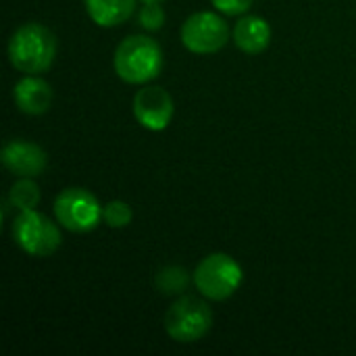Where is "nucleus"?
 Returning <instances> with one entry per match:
<instances>
[{
    "mask_svg": "<svg viewBox=\"0 0 356 356\" xmlns=\"http://www.w3.org/2000/svg\"><path fill=\"white\" fill-rule=\"evenodd\" d=\"M229 40V27L223 17L211 10H200L188 17L181 27V42L190 52L213 54Z\"/></svg>",
    "mask_w": 356,
    "mask_h": 356,
    "instance_id": "nucleus-7",
    "label": "nucleus"
},
{
    "mask_svg": "<svg viewBox=\"0 0 356 356\" xmlns=\"http://www.w3.org/2000/svg\"><path fill=\"white\" fill-rule=\"evenodd\" d=\"M165 23V10L159 2H144L140 8V25L148 31L161 29Z\"/></svg>",
    "mask_w": 356,
    "mask_h": 356,
    "instance_id": "nucleus-16",
    "label": "nucleus"
},
{
    "mask_svg": "<svg viewBox=\"0 0 356 356\" xmlns=\"http://www.w3.org/2000/svg\"><path fill=\"white\" fill-rule=\"evenodd\" d=\"M131 217H134V211L127 202L123 200H111L108 204H104L102 209V219L108 227L113 229H121V227H127L131 223Z\"/></svg>",
    "mask_w": 356,
    "mask_h": 356,
    "instance_id": "nucleus-15",
    "label": "nucleus"
},
{
    "mask_svg": "<svg viewBox=\"0 0 356 356\" xmlns=\"http://www.w3.org/2000/svg\"><path fill=\"white\" fill-rule=\"evenodd\" d=\"M234 42L246 54H261L271 42V27L259 15H246L234 27Z\"/></svg>",
    "mask_w": 356,
    "mask_h": 356,
    "instance_id": "nucleus-11",
    "label": "nucleus"
},
{
    "mask_svg": "<svg viewBox=\"0 0 356 356\" xmlns=\"http://www.w3.org/2000/svg\"><path fill=\"white\" fill-rule=\"evenodd\" d=\"M242 280V267L225 252H213L204 257L194 271L196 288L204 298L211 300H227L238 292Z\"/></svg>",
    "mask_w": 356,
    "mask_h": 356,
    "instance_id": "nucleus-3",
    "label": "nucleus"
},
{
    "mask_svg": "<svg viewBox=\"0 0 356 356\" xmlns=\"http://www.w3.org/2000/svg\"><path fill=\"white\" fill-rule=\"evenodd\" d=\"M213 327L211 307L196 296H181L175 300L165 315L167 334L181 344L198 342Z\"/></svg>",
    "mask_w": 356,
    "mask_h": 356,
    "instance_id": "nucleus-4",
    "label": "nucleus"
},
{
    "mask_svg": "<svg viewBox=\"0 0 356 356\" xmlns=\"http://www.w3.org/2000/svg\"><path fill=\"white\" fill-rule=\"evenodd\" d=\"M83 4L90 19L100 27L121 25L136 10V0H83Z\"/></svg>",
    "mask_w": 356,
    "mask_h": 356,
    "instance_id": "nucleus-12",
    "label": "nucleus"
},
{
    "mask_svg": "<svg viewBox=\"0 0 356 356\" xmlns=\"http://www.w3.org/2000/svg\"><path fill=\"white\" fill-rule=\"evenodd\" d=\"M13 96L19 111H23L25 115H44L52 102V88L48 81L35 75H27L15 83Z\"/></svg>",
    "mask_w": 356,
    "mask_h": 356,
    "instance_id": "nucleus-10",
    "label": "nucleus"
},
{
    "mask_svg": "<svg viewBox=\"0 0 356 356\" xmlns=\"http://www.w3.org/2000/svg\"><path fill=\"white\" fill-rule=\"evenodd\" d=\"M190 284V275L186 269L181 267H163L159 273H156V288L161 294L165 296H173V294H181Z\"/></svg>",
    "mask_w": 356,
    "mask_h": 356,
    "instance_id": "nucleus-14",
    "label": "nucleus"
},
{
    "mask_svg": "<svg viewBox=\"0 0 356 356\" xmlns=\"http://www.w3.org/2000/svg\"><path fill=\"white\" fill-rule=\"evenodd\" d=\"M8 202L17 211H31L40 204V188L31 181V177H23L10 186Z\"/></svg>",
    "mask_w": 356,
    "mask_h": 356,
    "instance_id": "nucleus-13",
    "label": "nucleus"
},
{
    "mask_svg": "<svg viewBox=\"0 0 356 356\" xmlns=\"http://www.w3.org/2000/svg\"><path fill=\"white\" fill-rule=\"evenodd\" d=\"M2 163L10 173L19 177H35L46 169L48 159L38 144L25 140H10L2 148Z\"/></svg>",
    "mask_w": 356,
    "mask_h": 356,
    "instance_id": "nucleus-9",
    "label": "nucleus"
},
{
    "mask_svg": "<svg viewBox=\"0 0 356 356\" xmlns=\"http://www.w3.org/2000/svg\"><path fill=\"white\" fill-rule=\"evenodd\" d=\"M13 238L19 248L31 257H50L63 242L60 229L35 209L21 211L17 215L13 223Z\"/></svg>",
    "mask_w": 356,
    "mask_h": 356,
    "instance_id": "nucleus-5",
    "label": "nucleus"
},
{
    "mask_svg": "<svg viewBox=\"0 0 356 356\" xmlns=\"http://www.w3.org/2000/svg\"><path fill=\"white\" fill-rule=\"evenodd\" d=\"M211 2L223 15H244L254 0H211Z\"/></svg>",
    "mask_w": 356,
    "mask_h": 356,
    "instance_id": "nucleus-17",
    "label": "nucleus"
},
{
    "mask_svg": "<svg viewBox=\"0 0 356 356\" xmlns=\"http://www.w3.org/2000/svg\"><path fill=\"white\" fill-rule=\"evenodd\" d=\"M56 56V38L42 23H25L15 29L8 42L10 65L27 75L50 69Z\"/></svg>",
    "mask_w": 356,
    "mask_h": 356,
    "instance_id": "nucleus-1",
    "label": "nucleus"
},
{
    "mask_svg": "<svg viewBox=\"0 0 356 356\" xmlns=\"http://www.w3.org/2000/svg\"><path fill=\"white\" fill-rule=\"evenodd\" d=\"M113 65L123 81L148 83L163 69V50L148 35H129L117 46Z\"/></svg>",
    "mask_w": 356,
    "mask_h": 356,
    "instance_id": "nucleus-2",
    "label": "nucleus"
},
{
    "mask_svg": "<svg viewBox=\"0 0 356 356\" xmlns=\"http://www.w3.org/2000/svg\"><path fill=\"white\" fill-rule=\"evenodd\" d=\"M144 2H161V0H144Z\"/></svg>",
    "mask_w": 356,
    "mask_h": 356,
    "instance_id": "nucleus-18",
    "label": "nucleus"
},
{
    "mask_svg": "<svg viewBox=\"0 0 356 356\" xmlns=\"http://www.w3.org/2000/svg\"><path fill=\"white\" fill-rule=\"evenodd\" d=\"M134 117L150 131H163L173 119V98L159 86H146L134 96Z\"/></svg>",
    "mask_w": 356,
    "mask_h": 356,
    "instance_id": "nucleus-8",
    "label": "nucleus"
},
{
    "mask_svg": "<svg viewBox=\"0 0 356 356\" xmlns=\"http://www.w3.org/2000/svg\"><path fill=\"white\" fill-rule=\"evenodd\" d=\"M54 217L65 229L73 234H88L98 227L102 209L92 192L83 188H67L54 200Z\"/></svg>",
    "mask_w": 356,
    "mask_h": 356,
    "instance_id": "nucleus-6",
    "label": "nucleus"
}]
</instances>
